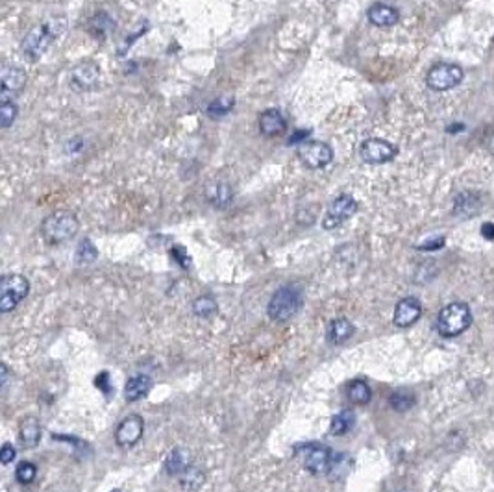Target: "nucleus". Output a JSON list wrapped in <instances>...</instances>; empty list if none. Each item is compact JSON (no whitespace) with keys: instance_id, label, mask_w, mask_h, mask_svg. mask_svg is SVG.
Here are the masks:
<instances>
[{"instance_id":"obj_12","label":"nucleus","mask_w":494,"mask_h":492,"mask_svg":"<svg viewBox=\"0 0 494 492\" xmlns=\"http://www.w3.org/2000/svg\"><path fill=\"white\" fill-rule=\"evenodd\" d=\"M145 431V420L139 414H130L119 424L115 431V443L121 448H132L133 444H138Z\"/></svg>"},{"instance_id":"obj_20","label":"nucleus","mask_w":494,"mask_h":492,"mask_svg":"<svg viewBox=\"0 0 494 492\" xmlns=\"http://www.w3.org/2000/svg\"><path fill=\"white\" fill-rule=\"evenodd\" d=\"M354 332H356V328L348 318H335L328 326V341L332 344H343L354 335Z\"/></svg>"},{"instance_id":"obj_34","label":"nucleus","mask_w":494,"mask_h":492,"mask_svg":"<svg viewBox=\"0 0 494 492\" xmlns=\"http://www.w3.org/2000/svg\"><path fill=\"white\" fill-rule=\"evenodd\" d=\"M172 253H174V258H176L178 261H180L181 267L189 268V263H191V259L187 258L186 250L181 248V246H176V248H172Z\"/></svg>"},{"instance_id":"obj_28","label":"nucleus","mask_w":494,"mask_h":492,"mask_svg":"<svg viewBox=\"0 0 494 492\" xmlns=\"http://www.w3.org/2000/svg\"><path fill=\"white\" fill-rule=\"evenodd\" d=\"M97 256H98L97 246H95L89 239H83L82 243L78 244V250H76V261H78L80 265L93 263L95 259H97Z\"/></svg>"},{"instance_id":"obj_23","label":"nucleus","mask_w":494,"mask_h":492,"mask_svg":"<svg viewBox=\"0 0 494 492\" xmlns=\"http://www.w3.org/2000/svg\"><path fill=\"white\" fill-rule=\"evenodd\" d=\"M354 422H356V419H354V413L352 411H341V413H337L335 416L332 419V426H330V433L332 435H344L348 433L350 429L354 428Z\"/></svg>"},{"instance_id":"obj_32","label":"nucleus","mask_w":494,"mask_h":492,"mask_svg":"<svg viewBox=\"0 0 494 492\" xmlns=\"http://www.w3.org/2000/svg\"><path fill=\"white\" fill-rule=\"evenodd\" d=\"M15 455H17V450H15L10 443H6L4 446H2V450H0V461H2V464L13 463Z\"/></svg>"},{"instance_id":"obj_1","label":"nucleus","mask_w":494,"mask_h":492,"mask_svg":"<svg viewBox=\"0 0 494 492\" xmlns=\"http://www.w3.org/2000/svg\"><path fill=\"white\" fill-rule=\"evenodd\" d=\"M65 26H67V23H65L64 17H54V19L41 23V25L30 30L25 40H23V44H20V50L25 54V58L28 61H37L50 49L52 41L58 35L64 34Z\"/></svg>"},{"instance_id":"obj_30","label":"nucleus","mask_w":494,"mask_h":492,"mask_svg":"<svg viewBox=\"0 0 494 492\" xmlns=\"http://www.w3.org/2000/svg\"><path fill=\"white\" fill-rule=\"evenodd\" d=\"M17 119V106L15 102H2L0 106V128L8 130Z\"/></svg>"},{"instance_id":"obj_10","label":"nucleus","mask_w":494,"mask_h":492,"mask_svg":"<svg viewBox=\"0 0 494 492\" xmlns=\"http://www.w3.org/2000/svg\"><path fill=\"white\" fill-rule=\"evenodd\" d=\"M357 211V202L350 195H339L337 198L333 200L330 204L328 211L324 215L323 219V228L324 229H335L337 226H341L344 220H348L352 215H356Z\"/></svg>"},{"instance_id":"obj_7","label":"nucleus","mask_w":494,"mask_h":492,"mask_svg":"<svg viewBox=\"0 0 494 492\" xmlns=\"http://www.w3.org/2000/svg\"><path fill=\"white\" fill-rule=\"evenodd\" d=\"M465 78V73L459 65L455 64H437L428 71L426 83L433 91H450L457 88Z\"/></svg>"},{"instance_id":"obj_16","label":"nucleus","mask_w":494,"mask_h":492,"mask_svg":"<svg viewBox=\"0 0 494 492\" xmlns=\"http://www.w3.org/2000/svg\"><path fill=\"white\" fill-rule=\"evenodd\" d=\"M191 463H193L191 452H189L187 448L178 446V448H174L169 455H167L165 472L171 474V476H181V474L186 472L187 468H191Z\"/></svg>"},{"instance_id":"obj_9","label":"nucleus","mask_w":494,"mask_h":492,"mask_svg":"<svg viewBox=\"0 0 494 492\" xmlns=\"http://www.w3.org/2000/svg\"><path fill=\"white\" fill-rule=\"evenodd\" d=\"M299 157L309 169H323L332 163L333 150L326 143L306 141L299 145Z\"/></svg>"},{"instance_id":"obj_4","label":"nucleus","mask_w":494,"mask_h":492,"mask_svg":"<svg viewBox=\"0 0 494 492\" xmlns=\"http://www.w3.org/2000/svg\"><path fill=\"white\" fill-rule=\"evenodd\" d=\"M302 307V291L296 285H284L270 298L267 315L270 320L287 322L300 311Z\"/></svg>"},{"instance_id":"obj_13","label":"nucleus","mask_w":494,"mask_h":492,"mask_svg":"<svg viewBox=\"0 0 494 492\" xmlns=\"http://www.w3.org/2000/svg\"><path fill=\"white\" fill-rule=\"evenodd\" d=\"M98 80H100V68L95 61H82L71 73V83L76 91H91L98 85Z\"/></svg>"},{"instance_id":"obj_29","label":"nucleus","mask_w":494,"mask_h":492,"mask_svg":"<svg viewBox=\"0 0 494 492\" xmlns=\"http://www.w3.org/2000/svg\"><path fill=\"white\" fill-rule=\"evenodd\" d=\"M35 476H37V468H35L34 463H28V461L19 463V467L15 470V478L23 485H28V483L34 481Z\"/></svg>"},{"instance_id":"obj_3","label":"nucleus","mask_w":494,"mask_h":492,"mask_svg":"<svg viewBox=\"0 0 494 492\" xmlns=\"http://www.w3.org/2000/svg\"><path fill=\"white\" fill-rule=\"evenodd\" d=\"M472 324L470 307L463 302H454L442 307L437 317V332L446 339L461 335Z\"/></svg>"},{"instance_id":"obj_21","label":"nucleus","mask_w":494,"mask_h":492,"mask_svg":"<svg viewBox=\"0 0 494 492\" xmlns=\"http://www.w3.org/2000/svg\"><path fill=\"white\" fill-rule=\"evenodd\" d=\"M347 396L352 404L367 405L372 398V390L363 380H356L347 387Z\"/></svg>"},{"instance_id":"obj_18","label":"nucleus","mask_w":494,"mask_h":492,"mask_svg":"<svg viewBox=\"0 0 494 492\" xmlns=\"http://www.w3.org/2000/svg\"><path fill=\"white\" fill-rule=\"evenodd\" d=\"M19 439L25 448H35L41 439L40 420L34 416H26L19 424Z\"/></svg>"},{"instance_id":"obj_36","label":"nucleus","mask_w":494,"mask_h":492,"mask_svg":"<svg viewBox=\"0 0 494 492\" xmlns=\"http://www.w3.org/2000/svg\"><path fill=\"white\" fill-rule=\"evenodd\" d=\"M112 492H121V491H112Z\"/></svg>"},{"instance_id":"obj_31","label":"nucleus","mask_w":494,"mask_h":492,"mask_svg":"<svg viewBox=\"0 0 494 492\" xmlns=\"http://www.w3.org/2000/svg\"><path fill=\"white\" fill-rule=\"evenodd\" d=\"M231 107H234V98H226V100H215V102H211V106L207 107V112H210V115H213V117H222V115H226V113L230 112Z\"/></svg>"},{"instance_id":"obj_22","label":"nucleus","mask_w":494,"mask_h":492,"mask_svg":"<svg viewBox=\"0 0 494 492\" xmlns=\"http://www.w3.org/2000/svg\"><path fill=\"white\" fill-rule=\"evenodd\" d=\"M478 210H480V198L474 193H465L455 200L454 211L459 217H472L474 213H478Z\"/></svg>"},{"instance_id":"obj_35","label":"nucleus","mask_w":494,"mask_h":492,"mask_svg":"<svg viewBox=\"0 0 494 492\" xmlns=\"http://www.w3.org/2000/svg\"><path fill=\"white\" fill-rule=\"evenodd\" d=\"M481 235H483L487 241H493L494 239V222H485V224L481 226Z\"/></svg>"},{"instance_id":"obj_14","label":"nucleus","mask_w":494,"mask_h":492,"mask_svg":"<svg viewBox=\"0 0 494 492\" xmlns=\"http://www.w3.org/2000/svg\"><path fill=\"white\" fill-rule=\"evenodd\" d=\"M422 315V306L416 298H404L400 300L394 309V324L398 328H409L413 326Z\"/></svg>"},{"instance_id":"obj_6","label":"nucleus","mask_w":494,"mask_h":492,"mask_svg":"<svg viewBox=\"0 0 494 492\" xmlns=\"http://www.w3.org/2000/svg\"><path fill=\"white\" fill-rule=\"evenodd\" d=\"M30 293V282L23 274H8L0 282V311L10 313Z\"/></svg>"},{"instance_id":"obj_24","label":"nucleus","mask_w":494,"mask_h":492,"mask_svg":"<svg viewBox=\"0 0 494 492\" xmlns=\"http://www.w3.org/2000/svg\"><path fill=\"white\" fill-rule=\"evenodd\" d=\"M204 481H206V476H204V472L195 467L187 468L186 472L181 474V478H180L181 487H183V491H187V492H196L198 488L202 487V485H204Z\"/></svg>"},{"instance_id":"obj_25","label":"nucleus","mask_w":494,"mask_h":492,"mask_svg":"<svg viewBox=\"0 0 494 492\" xmlns=\"http://www.w3.org/2000/svg\"><path fill=\"white\" fill-rule=\"evenodd\" d=\"M217 311H219V306H217L215 298L213 296H198L195 302H193V313H195L198 318L215 317Z\"/></svg>"},{"instance_id":"obj_27","label":"nucleus","mask_w":494,"mask_h":492,"mask_svg":"<svg viewBox=\"0 0 494 492\" xmlns=\"http://www.w3.org/2000/svg\"><path fill=\"white\" fill-rule=\"evenodd\" d=\"M389 402H391L392 409L398 411V413H404V411L411 409L413 405H415V396L409 390H397V392H392Z\"/></svg>"},{"instance_id":"obj_5","label":"nucleus","mask_w":494,"mask_h":492,"mask_svg":"<svg viewBox=\"0 0 494 492\" xmlns=\"http://www.w3.org/2000/svg\"><path fill=\"white\" fill-rule=\"evenodd\" d=\"M294 455L302 461L303 468H306L308 472L315 474V476L328 472L333 463L332 450L320 443L300 444V446L294 448Z\"/></svg>"},{"instance_id":"obj_15","label":"nucleus","mask_w":494,"mask_h":492,"mask_svg":"<svg viewBox=\"0 0 494 492\" xmlns=\"http://www.w3.org/2000/svg\"><path fill=\"white\" fill-rule=\"evenodd\" d=\"M260 130L261 133L269 137L279 136L287 130V121H285L284 113L276 109V107H270L267 112H263L260 115Z\"/></svg>"},{"instance_id":"obj_11","label":"nucleus","mask_w":494,"mask_h":492,"mask_svg":"<svg viewBox=\"0 0 494 492\" xmlns=\"http://www.w3.org/2000/svg\"><path fill=\"white\" fill-rule=\"evenodd\" d=\"M26 85L25 68L17 65H6L0 74V100L2 102H13L15 97L23 91Z\"/></svg>"},{"instance_id":"obj_19","label":"nucleus","mask_w":494,"mask_h":492,"mask_svg":"<svg viewBox=\"0 0 494 492\" xmlns=\"http://www.w3.org/2000/svg\"><path fill=\"white\" fill-rule=\"evenodd\" d=\"M150 387L152 381L148 376H133V378H130V380L126 381V385H124V398H126V402H130V404H132V402H139V400H143L148 395Z\"/></svg>"},{"instance_id":"obj_8","label":"nucleus","mask_w":494,"mask_h":492,"mask_svg":"<svg viewBox=\"0 0 494 492\" xmlns=\"http://www.w3.org/2000/svg\"><path fill=\"white\" fill-rule=\"evenodd\" d=\"M397 147L392 143L385 141V139H378V137H372L367 141L361 143L359 147V156L365 163H370V165H382V163H389V161L394 160L397 156Z\"/></svg>"},{"instance_id":"obj_2","label":"nucleus","mask_w":494,"mask_h":492,"mask_svg":"<svg viewBox=\"0 0 494 492\" xmlns=\"http://www.w3.org/2000/svg\"><path fill=\"white\" fill-rule=\"evenodd\" d=\"M78 217L71 211H56L49 215L41 224L43 239L50 244H59L73 239L74 235L78 234Z\"/></svg>"},{"instance_id":"obj_17","label":"nucleus","mask_w":494,"mask_h":492,"mask_svg":"<svg viewBox=\"0 0 494 492\" xmlns=\"http://www.w3.org/2000/svg\"><path fill=\"white\" fill-rule=\"evenodd\" d=\"M398 19H400V13L389 4H374L368 10V20L374 26H378V28L394 26L398 23Z\"/></svg>"},{"instance_id":"obj_33","label":"nucleus","mask_w":494,"mask_h":492,"mask_svg":"<svg viewBox=\"0 0 494 492\" xmlns=\"http://www.w3.org/2000/svg\"><path fill=\"white\" fill-rule=\"evenodd\" d=\"M445 246V237H437V239H430L428 243L416 246L418 250H439Z\"/></svg>"},{"instance_id":"obj_26","label":"nucleus","mask_w":494,"mask_h":492,"mask_svg":"<svg viewBox=\"0 0 494 492\" xmlns=\"http://www.w3.org/2000/svg\"><path fill=\"white\" fill-rule=\"evenodd\" d=\"M207 195H210V200L213 204L219 205V208H226L231 202L234 193H231V187L228 184H217V186L210 187Z\"/></svg>"}]
</instances>
